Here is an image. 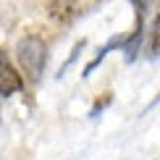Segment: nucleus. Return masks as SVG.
<instances>
[{
  "instance_id": "f257e3e1",
  "label": "nucleus",
  "mask_w": 160,
  "mask_h": 160,
  "mask_svg": "<svg viewBox=\"0 0 160 160\" xmlns=\"http://www.w3.org/2000/svg\"><path fill=\"white\" fill-rule=\"evenodd\" d=\"M16 58H18V66L26 74V79L29 82H39L45 66H48V45H45L42 37L26 34L16 42Z\"/></svg>"
},
{
  "instance_id": "f03ea898",
  "label": "nucleus",
  "mask_w": 160,
  "mask_h": 160,
  "mask_svg": "<svg viewBox=\"0 0 160 160\" xmlns=\"http://www.w3.org/2000/svg\"><path fill=\"white\" fill-rule=\"evenodd\" d=\"M21 89H24V76L11 63V58L5 55V50H0V95L11 97V95H16Z\"/></svg>"
},
{
  "instance_id": "20e7f679",
  "label": "nucleus",
  "mask_w": 160,
  "mask_h": 160,
  "mask_svg": "<svg viewBox=\"0 0 160 160\" xmlns=\"http://www.w3.org/2000/svg\"><path fill=\"white\" fill-rule=\"evenodd\" d=\"M79 11H82V5L79 3H68V0H61V3H48V13L52 18H55L58 24H71L74 18L79 16Z\"/></svg>"
},
{
  "instance_id": "6e6552de",
  "label": "nucleus",
  "mask_w": 160,
  "mask_h": 160,
  "mask_svg": "<svg viewBox=\"0 0 160 160\" xmlns=\"http://www.w3.org/2000/svg\"><path fill=\"white\" fill-rule=\"evenodd\" d=\"M158 100H160V95H158Z\"/></svg>"
},
{
  "instance_id": "423d86ee",
  "label": "nucleus",
  "mask_w": 160,
  "mask_h": 160,
  "mask_svg": "<svg viewBox=\"0 0 160 160\" xmlns=\"http://www.w3.org/2000/svg\"><path fill=\"white\" fill-rule=\"evenodd\" d=\"M150 52L152 55H160V16L152 24V34H150Z\"/></svg>"
},
{
  "instance_id": "7ed1b4c3",
  "label": "nucleus",
  "mask_w": 160,
  "mask_h": 160,
  "mask_svg": "<svg viewBox=\"0 0 160 160\" xmlns=\"http://www.w3.org/2000/svg\"><path fill=\"white\" fill-rule=\"evenodd\" d=\"M134 8H137L134 32H131V37H123V42H121V50L126 52V61H134L139 55V50H142V34H144V8H147V5L134 3Z\"/></svg>"
},
{
  "instance_id": "39448f33",
  "label": "nucleus",
  "mask_w": 160,
  "mask_h": 160,
  "mask_svg": "<svg viewBox=\"0 0 160 160\" xmlns=\"http://www.w3.org/2000/svg\"><path fill=\"white\" fill-rule=\"evenodd\" d=\"M121 42H123V37H121V34H116V37H110V42H108V45H102V48H100V52H97V55H95V58H92L89 63L84 66V71H82V76H89L92 71H95L97 66L102 63V58L108 55L110 50H116V48H121Z\"/></svg>"
},
{
  "instance_id": "0eeeda50",
  "label": "nucleus",
  "mask_w": 160,
  "mask_h": 160,
  "mask_svg": "<svg viewBox=\"0 0 160 160\" xmlns=\"http://www.w3.org/2000/svg\"><path fill=\"white\" fill-rule=\"evenodd\" d=\"M110 100H113V92H105V95H100L95 100V105L89 108V116H100V110H105L110 105Z\"/></svg>"
}]
</instances>
